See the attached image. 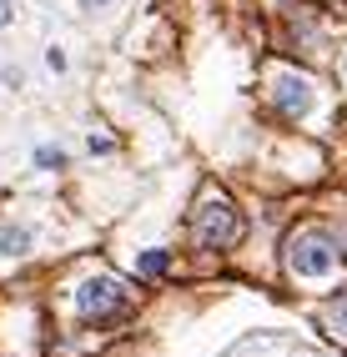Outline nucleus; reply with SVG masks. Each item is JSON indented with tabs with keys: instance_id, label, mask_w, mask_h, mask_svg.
Returning a JSON list of instances; mask_svg holds the SVG:
<instances>
[{
	"instance_id": "obj_1",
	"label": "nucleus",
	"mask_w": 347,
	"mask_h": 357,
	"mask_svg": "<svg viewBox=\"0 0 347 357\" xmlns=\"http://www.w3.org/2000/svg\"><path fill=\"white\" fill-rule=\"evenodd\" d=\"M71 307H76V317L91 322V327H116L121 317L136 312V292L126 287L121 277L96 272V277H86L81 287L71 292Z\"/></svg>"
},
{
	"instance_id": "obj_2",
	"label": "nucleus",
	"mask_w": 347,
	"mask_h": 357,
	"mask_svg": "<svg viewBox=\"0 0 347 357\" xmlns=\"http://www.w3.org/2000/svg\"><path fill=\"white\" fill-rule=\"evenodd\" d=\"M242 231H247V222H242L237 202L222 197L217 186H206V197L192 206V242L201 252H231L242 242Z\"/></svg>"
},
{
	"instance_id": "obj_3",
	"label": "nucleus",
	"mask_w": 347,
	"mask_h": 357,
	"mask_svg": "<svg viewBox=\"0 0 347 357\" xmlns=\"http://www.w3.org/2000/svg\"><path fill=\"white\" fill-rule=\"evenodd\" d=\"M282 261H287V272H292L297 282H327L332 267L342 261V252H337V236H332L327 227L307 222V227H297V231L287 236Z\"/></svg>"
},
{
	"instance_id": "obj_4",
	"label": "nucleus",
	"mask_w": 347,
	"mask_h": 357,
	"mask_svg": "<svg viewBox=\"0 0 347 357\" xmlns=\"http://www.w3.org/2000/svg\"><path fill=\"white\" fill-rule=\"evenodd\" d=\"M317 81L297 66H267V106L282 116V121H307L317 111Z\"/></svg>"
},
{
	"instance_id": "obj_5",
	"label": "nucleus",
	"mask_w": 347,
	"mask_h": 357,
	"mask_svg": "<svg viewBox=\"0 0 347 357\" xmlns=\"http://www.w3.org/2000/svg\"><path fill=\"white\" fill-rule=\"evenodd\" d=\"M36 247V231L31 227H20V222H0V252L6 257H26Z\"/></svg>"
},
{
	"instance_id": "obj_6",
	"label": "nucleus",
	"mask_w": 347,
	"mask_h": 357,
	"mask_svg": "<svg viewBox=\"0 0 347 357\" xmlns=\"http://www.w3.org/2000/svg\"><path fill=\"white\" fill-rule=\"evenodd\" d=\"M136 272H141L146 282H151V277H167V272H171V252H167V247H156V252H141Z\"/></svg>"
},
{
	"instance_id": "obj_7",
	"label": "nucleus",
	"mask_w": 347,
	"mask_h": 357,
	"mask_svg": "<svg viewBox=\"0 0 347 357\" xmlns=\"http://www.w3.org/2000/svg\"><path fill=\"white\" fill-rule=\"evenodd\" d=\"M327 327L337 332V337H347V287L327 302Z\"/></svg>"
},
{
	"instance_id": "obj_8",
	"label": "nucleus",
	"mask_w": 347,
	"mask_h": 357,
	"mask_svg": "<svg viewBox=\"0 0 347 357\" xmlns=\"http://www.w3.org/2000/svg\"><path fill=\"white\" fill-rule=\"evenodd\" d=\"M31 166H40V172H61V166H65V151H61V146H36V151H31Z\"/></svg>"
},
{
	"instance_id": "obj_9",
	"label": "nucleus",
	"mask_w": 347,
	"mask_h": 357,
	"mask_svg": "<svg viewBox=\"0 0 347 357\" xmlns=\"http://www.w3.org/2000/svg\"><path fill=\"white\" fill-rule=\"evenodd\" d=\"M20 81H26V70H20V66H6V86L20 91Z\"/></svg>"
},
{
	"instance_id": "obj_10",
	"label": "nucleus",
	"mask_w": 347,
	"mask_h": 357,
	"mask_svg": "<svg viewBox=\"0 0 347 357\" xmlns=\"http://www.w3.org/2000/svg\"><path fill=\"white\" fill-rule=\"evenodd\" d=\"M15 20V0H0V26H10Z\"/></svg>"
},
{
	"instance_id": "obj_11",
	"label": "nucleus",
	"mask_w": 347,
	"mask_h": 357,
	"mask_svg": "<svg viewBox=\"0 0 347 357\" xmlns=\"http://www.w3.org/2000/svg\"><path fill=\"white\" fill-rule=\"evenodd\" d=\"M45 66H51V70H65V51H45Z\"/></svg>"
},
{
	"instance_id": "obj_12",
	"label": "nucleus",
	"mask_w": 347,
	"mask_h": 357,
	"mask_svg": "<svg viewBox=\"0 0 347 357\" xmlns=\"http://www.w3.org/2000/svg\"><path fill=\"white\" fill-rule=\"evenodd\" d=\"M106 6H116V0H81V10H91V15H96V10H106Z\"/></svg>"
},
{
	"instance_id": "obj_13",
	"label": "nucleus",
	"mask_w": 347,
	"mask_h": 357,
	"mask_svg": "<svg viewBox=\"0 0 347 357\" xmlns=\"http://www.w3.org/2000/svg\"><path fill=\"white\" fill-rule=\"evenodd\" d=\"M337 252H342V261H347V231H342V236H337Z\"/></svg>"
},
{
	"instance_id": "obj_14",
	"label": "nucleus",
	"mask_w": 347,
	"mask_h": 357,
	"mask_svg": "<svg viewBox=\"0 0 347 357\" xmlns=\"http://www.w3.org/2000/svg\"><path fill=\"white\" fill-rule=\"evenodd\" d=\"M342 76H347V56H342Z\"/></svg>"
}]
</instances>
